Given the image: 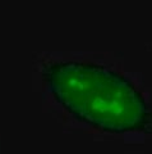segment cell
Returning a JSON list of instances; mask_svg holds the SVG:
<instances>
[{
    "mask_svg": "<svg viewBox=\"0 0 152 154\" xmlns=\"http://www.w3.org/2000/svg\"><path fill=\"white\" fill-rule=\"evenodd\" d=\"M55 100L84 123L106 132L142 131L151 110L138 89L120 73L102 66L55 62L44 68Z\"/></svg>",
    "mask_w": 152,
    "mask_h": 154,
    "instance_id": "cell-1",
    "label": "cell"
}]
</instances>
